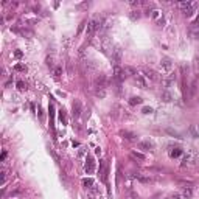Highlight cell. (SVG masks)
Returning <instances> with one entry per match:
<instances>
[{
	"label": "cell",
	"instance_id": "3957f363",
	"mask_svg": "<svg viewBox=\"0 0 199 199\" xmlns=\"http://www.w3.org/2000/svg\"><path fill=\"white\" fill-rule=\"evenodd\" d=\"M108 78H106V75H103V73H100L96 78H95V81H93V86H95V89H104L106 90V87H108Z\"/></svg>",
	"mask_w": 199,
	"mask_h": 199
},
{
	"label": "cell",
	"instance_id": "4dcf8cb0",
	"mask_svg": "<svg viewBox=\"0 0 199 199\" xmlns=\"http://www.w3.org/2000/svg\"><path fill=\"white\" fill-rule=\"evenodd\" d=\"M59 118L65 122V114H64V111H61V112H59Z\"/></svg>",
	"mask_w": 199,
	"mask_h": 199
},
{
	"label": "cell",
	"instance_id": "f546056e",
	"mask_svg": "<svg viewBox=\"0 0 199 199\" xmlns=\"http://www.w3.org/2000/svg\"><path fill=\"white\" fill-rule=\"evenodd\" d=\"M151 112H153L151 108H143V114H151Z\"/></svg>",
	"mask_w": 199,
	"mask_h": 199
},
{
	"label": "cell",
	"instance_id": "d6986e66",
	"mask_svg": "<svg viewBox=\"0 0 199 199\" xmlns=\"http://www.w3.org/2000/svg\"><path fill=\"white\" fill-rule=\"evenodd\" d=\"M95 96L96 98H104L106 96V90L104 89H95Z\"/></svg>",
	"mask_w": 199,
	"mask_h": 199
},
{
	"label": "cell",
	"instance_id": "e575fe53",
	"mask_svg": "<svg viewBox=\"0 0 199 199\" xmlns=\"http://www.w3.org/2000/svg\"><path fill=\"white\" fill-rule=\"evenodd\" d=\"M173 199H179V194H173Z\"/></svg>",
	"mask_w": 199,
	"mask_h": 199
},
{
	"label": "cell",
	"instance_id": "5b68a950",
	"mask_svg": "<svg viewBox=\"0 0 199 199\" xmlns=\"http://www.w3.org/2000/svg\"><path fill=\"white\" fill-rule=\"evenodd\" d=\"M160 69H162V72H163V73H170V72H171V69H173V62H171V59H170V58H163V59L160 61Z\"/></svg>",
	"mask_w": 199,
	"mask_h": 199
},
{
	"label": "cell",
	"instance_id": "277c9868",
	"mask_svg": "<svg viewBox=\"0 0 199 199\" xmlns=\"http://www.w3.org/2000/svg\"><path fill=\"white\" fill-rule=\"evenodd\" d=\"M101 27V20H98V19H93V20H90L89 24H87V30H86V33H87V36L90 38V36H93V33Z\"/></svg>",
	"mask_w": 199,
	"mask_h": 199
},
{
	"label": "cell",
	"instance_id": "cb8c5ba5",
	"mask_svg": "<svg viewBox=\"0 0 199 199\" xmlns=\"http://www.w3.org/2000/svg\"><path fill=\"white\" fill-rule=\"evenodd\" d=\"M16 70H17V72H27V65H24V64H16Z\"/></svg>",
	"mask_w": 199,
	"mask_h": 199
},
{
	"label": "cell",
	"instance_id": "f1b7e54d",
	"mask_svg": "<svg viewBox=\"0 0 199 199\" xmlns=\"http://www.w3.org/2000/svg\"><path fill=\"white\" fill-rule=\"evenodd\" d=\"M14 56H16L17 59H19V58H22V51H19V50H16V51H14Z\"/></svg>",
	"mask_w": 199,
	"mask_h": 199
},
{
	"label": "cell",
	"instance_id": "603a6c76",
	"mask_svg": "<svg viewBox=\"0 0 199 199\" xmlns=\"http://www.w3.org/2000/svg\"><path fill=\"white\" fill-rule=\"evenodd\" d=\"M140 16H142V14H140V11H139V10L131 13V19H132V20H139V19H140Z\"/></svg>",
	"mask_w": 199,
	"mask_h": 199
},
{
	"label": "cell",
	"instance_id": "d4e9b609",
	"mask_svg": "<svg viewBox=\"0 0 199 199\" xmlns=\"http://www.w3.org/2000/svg\"><path fill=\"white\" fill-rule=\"evenodd\" d=\"M53 73H55V78H59V76H61V73H62V69H61V67H55Z\"/></svg>",
	"mask_w": 199,
	"mask_h": 199
},
{
	"label": "cell",
	"instance_id": "ffe728a7",
	"mask_svg": "<svg viewBox=\"0 0 199 199\" xmlns=\"http://www.w3.org/2000/svg\"><path fill=\"white\" fill-rule=\"evenodd\" d=\"M180 154H182V149H180V148H173V149L170 151V156H171V157H179Z\"/></svg>",
	"mask_w": 199,
	"mask_h": 199
},
{
	"label": "cell",
	"instance_id": "1f68e13d",
	"mask_svg": "<svg viewBox=\"0 0 199 199\" xmlns=\"http://www.w3.org/2000/svg\"><path fill=\"white\" fill-rule=\"evenodd\" d=\"M142 2H139V0H137V2H135V0H132V2H131V5H134V7H137V5H140Z\"/></svg>",
	"mask_w": 199,
	"mask_h": 199
},
{
	"label": "cell",
	"instance_id": "484cf974",
	"mask_svg": "<svg viewBox=\"0 0 199 199\" xmlns=\"http://www.w3.org/2000/svg\"><path fill=\"white\" fill-rule=\"evenodd\" d=\"M17 87H19V90H22V92L27 90V84H25L24 81H19V82H17Z\"/></svg>",
	"mask_w": 199,
	"mask_h": 199
},
{
	"label": "cell",
	"instance_id": "e0dca14e",
	"mask_svg": "<svg viewBox=\"0 0 199 199\" xmlns=\"http://www.w3.org/2000/svg\"><path fill=\"white\" fill-rule=\"evenodd\" d=\"M131 157H132V159H135V160H142V162H145V160H146L145 154H142V153H137V151L131 153Z\"/></svg>",
	"mask_w": 199,
	"mask_h": 199
},
{
	"label": "cell",
	"instance_id": "44dd1931",
	"mask_svg": "<svg viewBox=\"0 0 199 199\" xmlns=\"http://www.w3.org/2000/svg\"><path fill=\"white\" fill-rule=\"evenodd\" d=\"M140 103H142V98H140V96H132V98L129 100V104H132V106L140 104Z\"/></svg>",
	"mask_w": 199,
	"mask_h": 199
},
{
	"label": "cell",
	"instance_id": "2e32d148",
	"mask_svg": "<svg viewBox=\"0 0 199 199\" xmlns=\"http://www.w3.org/2000/svg\"><path fill=\"white\" fill-rule=\"evenodd\" d=\"M139 148H140V149H153L154 145H153L151 142L146 140V142H140V143H139Z\"/></svg>",
	"mask_w": 199,
	"mask_h": 199
},
{
	"label": "cell",
	"instance_id": "4fadbf2b",
	"mask_svg": "<svg viewBox=\"0 0 199 199\" xmlns=\"http://www.w3.org/2000/svg\"><path fill=\"white\" fill-rule=\"evenodd\" d=\"M179 8H180V10L184 11V14H185L187 11H190L191 8H194V5L190 3V2H180V3H179Z\"/></svg>",
	"mask_w": 199,
	"mask_h": 199
},
{
	"label": "cell",
	"instance_id": "9a60e30c",
	"mask_svg": "<svg viewBox=\"0 0 199 199\" xmlns=\"http://www.w3.org/2000/svg\"><path fill=\"white\" fill-rule=\"evenodd\" d=\"M160 100H162V101H165V103H170L171 100H173V96H171V93H170V92L162 90V93H160Z\"/></svg>",
	"mask_w": 199,
	"mask_h": 199
},
{
	"label": "cell",
	"instance_id": "4316f807",
	"mask_svg": "<svg viewBox=\"0 0 199 199\" xmlns=\"http://www.w3.org/2000/svg\"><path fill=\"white\" fill-rule=\"evenodd\" d=\"M82 184H84L86 187L89 185V188H90V187L93 185V180H92V179H84V180H82Z\"/></svg>",
	"mask_w": 199,
	"mask_h": 199
},
{
	"label": "cell",
	"instance_id": "ac0fdd59",
	"mask_svg": "<svg viewBox=\"0 0 199 199\" xmlns=\"http://www.w3.org/2000/svg\"><path fill=\"white\" fill-rule=\"evenodd\" d=\"M22 193H24V188H22V187H17V188H14V190L10 193V196H11V197H16V196L22 194Z\"/></svg>",
	"mask_w": 199,
	"mask_h": 199
},
{
	"label": "cell",
	"instance_id": "83f0119b",
	"mask_svg": "<svg viewBox=\"0 0 199 199\" xmlns=\"http://www.w3.org/2000/svg\"><path fill=\"white\" fill-rule=\"evenodd\" d=\"M47 65H48L50 69H53V59H51V58H47Z\"/></svg>",
	"mask_w": 199,
	"mask_h": 199
},
{
	"label": "cell",
	"instance_id": "8fae6325",
	"mask_svg": "<svg viewBox=\"0 0 199 199\" xmlns=\"http://www.w3.org/2000/svg\"><path fill=\"white\" fill-rule=\"evenodd\" d=\"M145 76H146L148 79H153V81H157V79H159L157 73H156L154 70H151V69H145Z\"/></svg>",
	"mask_w": 199,
	"mask_h": 199
},
{
	"label": "cell",
	"instance_id": "7c38bea8",
	"mask_svg": "<svg viewBox=\"0 0 199 199\" xmlns=\"http://www.w3.org/2000/svg\"><path fill=\"white\" fill-rule=\"evenodd\" d=\"M72 111H73V117H79V114H81V103L78 101V100H76V101L73 103V108H72Z\"/></svg>",
	"mask_w": 199,
	"mask_h": 199
},
{
	"label": "cell",
	"instance_id": "7402d4cb",
	"mask_svg": "<svg viewBox=\"0 0 199 199\" xmlns=\"http://www.w3.org/2000/svg\"><path fill=\"white\" fill-rule=\"evenodd\" d=\"M193 67H194V73L197 75V73H199V58H197V56H196L194 61H193Z\"/></svg>",
	"mask_w": 199,
	"mask_h": 199
},
{
	"label": "cell",
	"instance_id": "d6a6232c",
	"mask_svg": "<svg viewBox=\"0 0 199 199\" xmlns=\"http://www.w3.org/2000/svg\"><path fill=\"white\" fill-rule=\"evenodd\" d=\"M190 131H191V134H193V137H197V134H196V131H194V128H191Z\"/></svg>",
	"mask_w": 199,
	"mask_h": 199
},
{
	"label": "cell",
	"instance_id": "52a82bcc",
	"mask_svg": "<svg viewBox=\"0 0 199 199\" xmlns=\"http://www.w3.org/2000/svg\"><path fill=\"white\" fill-rule=\"evenodd\" d=\"M120 135L125 139V140H128V142H137V134H134V132H131V131H120Z\"/></svg>",
	"mask_w": 199,
	"mask_h": 199
},
{
	"label": "cell",
	"instance_id": "30bf717a",
	"mask_svg": "<svg viewBox=\"0 0 199 199\" xmlns=\"http://www.w3.org/2000/svg\"><path fill=\"white\" fill-rule=\"evenodd\" d=\"M134 81H135V84L140 87V89H145L146 87V81H145V78H143V75H140V73H137L135 76H134Z\"/></svg>",
	"mask_w": 199,
	"mask_h": 199
},
{
	"label": "cell",
	"instance_id": "5bb4252c",
	"mask_svg": "<svg viewBox=\"0 0 199 199\" xmlns=\"http://www.w3.org/2000/svg\"><path fill=\"white\" fill-rule=\"evenodd\" d=\"M151 17H153L157 24H162V22H163V16H162V13H160V11H157V10L151 13Z\"/></svg>",
	"mask_w": 199,
	"mask_h": 199
},
{
	"label": "cell",
	"instance_id": "836d02e7",
	"mask_svg": "<svg viewBox=\"0 0 199 199\" xmlns=\"http://www.w3.org/2000/svg\"><path fill=\"white\" fill-rule=\"evenodd\" d=\"M5 159H7V151H3V153H2V162H3Z\"/></svg>",
	"mask_w": 199,
	"mask_h": 199
},
{
	"label": "cell",
	"instance_id": "6da1fadb",
	"mask_svg": "<svg viewBox=\"0 0 199 199\" xmlns=\"http://www.w3.org/2000/svg\"><path fill=\"white\" fill-rule=\"evenodd\" d=\"M199 162V154L194 149H188L182 159V166H190V165H196Z\"/></svg>",
	"mask_w": 199,
	"mask_h": 199
},
{
	"label": "cell",
	"instance_id": "9c48e42d",
	"mask_svg": "<svg viewBox=\"0 0 199 199\" xmlns=\"http://www.w3.org/2000/svg\"><path fill=\"white\" fill-rule=\"evenodd\" d=\"M188 33L193 39H199V24H191L188 28Z\"/></svg>",
	"mask_w": 199,
	"mask_h": 199
},
{
	"label": "cell",
	"instance_id": "8992f818",
	"mask_svg": "<svg viewBox=\"0 0 199 199\" xmlns=\"http://www.w3.org/2000/svg\"><path fill=\"white\" fill-rule=\"evenodd\" d=\"M122 58H123V50H122L120 47H115V48L112 50V61H114L115 64H120V62H122Z\"/></svg>",
	"mask_w": 199,
	"mask_h": 199
},
{
	"label": "cell",
	"instance_id": "ba28073f",
	"mask_svg": "<svg viewBox=\"0 0 199 199\" xmlns=\"http://www.w3.org/2000/svg\"><path fill=\"white\" fill-rule=\"evenodd\" d=\"M93 171H95V162H93V157L89 156V157L86 159V173H87V174H92Z\"/></svg>",
	"mask_w": 199,
	"mask_h": 199
},
{
	"label": "cell",
	"instance_id": "7a4b0ae2",
	"mask_svg": "<svg viewBox=\"0 0 199 199\" xmlns=\"http://www.w3.org/2000/svg\"><path fill=\"white\" fill-rule=\"evenodd\" d=\"M126 78V73H125V69L123 67H120V65H115L114 67V75H112V81L114 82H117V84H120L123 79Z\"/></svg>",
	"mask_w": 199,
	"mask_h": 199
}]
</instances>
